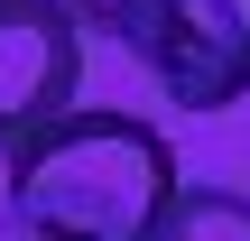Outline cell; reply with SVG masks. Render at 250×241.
<instances>
[{
	"instance_id": "cell-1",
	"label": "cell",
	"mask_w": 250,
	"mask_h": 241,
	"mask_svg": "<svg viewBox=\"0 0 250 241\" xmlns=\"http://www.w3.org/2000/svg\"><path fill=\"white\" fill-rule=\"evenodd\" d=\"M176 149L139 111H65L9 149V223L28 241H148L176 195Z\"/></svg>"
},
{
	"instance_id": "cell-2",
	"label": "cell",
	"mask_w": 250,
	"mask_h": 241,
	"mask_svg": "<svg viewBox=\"0 0 250 241\" xmlns=\"http://www.w3.org/2000/svg\"><path fill=\"white\" fill-rule=\"evenodd\" d=\"M121 46L176 111H232L250 93V0H130Z\"/></svg>"
},
{
	"instance_id": "cell-3",
	"label": "cell",
	"mask_w": 250,
	"mask_h": 241,
	"mask_svg": "<svg viewBox=\"0 0 250 241\" xmlns=\"http://www.w3.org/2000/svg\"><path fill=\"white\" fill-rule=\"evenodd\" d=\"M83 93V19L65 0H0V158Z\"/></svg>"
},
{
	"instance_id": "cell-4",
	"label": "cell",
	"mask_w": 250,
	"mask_h": 241,
	"mask_svg": "<svg viewBox=\"0 0 250 241\" xmlns=\"http://www.w3.org/2000/svg\"><path fill=\"white\" fill-rule=\"evenodd\" d=\"M65 9H74L83 28H111V37H121V19H130V0H65Z\"/></svg>"
},
{
	"instance_id": "cell-5",
	"label": "cell",
	"mask_w": 250,
	"mask_h": 241,
	"mask_svg": "<svg viewBox=\"0 0 250 241\" xmlns=\"http://www.w3.org/2000/svg\"><path fill=\"white\" fill-rule=\"evenodd\" d=\"M148 241H167V232H148Z\"/></svg>"
}]
</instances>
